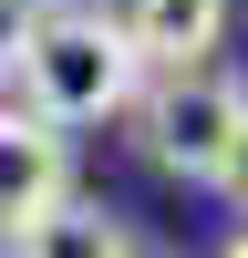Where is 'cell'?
Instances as JSON below:
<instances>
[{
  "mask_svg": "<svg viewBox=\"0 0 248 258\" xmlns=\"http://www.w3.org/2000/svg\"><path fill=\"white\" fill-rule=\"evenodd\" d=\"M0 83H11L21 114H41L52 135H73V124H114V114H135L145 62H135V41H124V21L103 11V0H41Z\"/></svg>",
  "mask_w": 248,
  "mask_h": 258,
  "instance_id": "6da1fadb",
  "label": "cell"
},
{
  "mask_svg": "<svg viewBox=\"0 0 248 258\" xmlns=\"http://www.w3.org/2000/svg\"><path fill=\"white\" fill-rule=\"evenodd\" d=\"M124 124H135V145L165 176L217 186L227 155H238V135H248V83H227L217 62H197V73H145V93H135Z\"/></svg>",
  "mask_w": 248,
  "mask_h": 258,
  "instance_id": "7a4b0ae2",
  "label": "cell"
},
{
  "mask_svg": "<svg viewBox=\"0 0 248 258\" xmlns=\"http://www.w3.org/2000/svg\"><path fill=\"white\" fill-rule=\"evenodd\" d=\"M73 197V135H52L41 114L0 103V238H21L31 217Z\"/></svg>",
  "mask_w": 248,
  "mask_h": 258,
  "instance_id": "3957f363",
  "label": "cell"
},
{
  "mask_svg": "<svg viewBox=\"0 0 248 258\" xmlns=\"http://www.w3.org/2000/svg\"><path fill=\"white\" fill-rule=\"evenodd\" d=\"M114 21H124V41H135L145 73H197L227 41V0H124Z\"/></svg>",
  "mask_w": 248,
  "mask_h": 258,
  "instance_id": "277c9868",
  "label": "cell"
},
{
  "mask_svg": "<svg viewBox=\"0 0 248 258\" xmlns=\"http://www.w3.org/2000/svg\"><path fill=\"white\" fill-rule=\"evenodd\" d=\"M11 248H21V258H135V227H124L103 197H83V186H73V197H62L52 217H31Z\"/></svg>",
  "mask_w": 248,
  "mask_h": 258,
  "instance_id": "5b68a950",
  "label": "cell"
},
{
  "mask_svg": "<svg viewBox=\"0 0 248 258\" xmlns=\"http://www.w3.org/2000/svg\"><path fill=\"white\" fill-rule=\"evenodd\" d=\"M31 11H41V0H0V73H11V52H21V31H31Z\"/></svg>",
  "mask_w": 248,
  "mask_h": 258,
  "instance_id": "8992f818",
  "label": "cell"
},
{
  "mask_svg": "<svg viewBox=\"0 0 248 258\" xmlns=\"http://www.w3.org/2000/svg\"><path fill=\"white\" fill-rule=\"evenodd\" d=\"M217 197H227V207H248V135H238V155H227V176H217Z\"/></svg>",
  "mask_w": 248,
  "mask_h": 258,
  "instance_id": "52a82bcc",
  "label": "cell"
},
{
  "mask_svg": "<svg viewBox=\"0 0 248 258\" xmlns=\"http://www.w3.org/2000/svg\"><path fill=\"white\" fill-rule=\"evenodd\" d=\"M217 258H248V227H238V238H227V248H217Z\"/></svg>",
  "mask_w": 248,
  "mask_h": 258,
  "instance_id": "ba28073f",
  "label": "cell"
}]
</instances>
